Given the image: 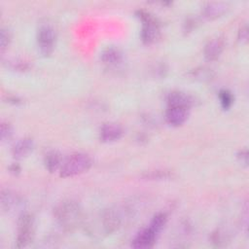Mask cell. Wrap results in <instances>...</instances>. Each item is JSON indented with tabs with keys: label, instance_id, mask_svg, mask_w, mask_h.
<instances>
[{
	"label": "cell",
	"instance_id": "obj_1",
	"mask_svg": "<svg viewBox=\"0 0 249 249\" xmlns=\"http://www.w3.org/2000/svg\"><path fill=\"white\" fill-rule=\"evenodd\" d=\"M128 217L124 207H112L101 211L86 225L87 231L94 237L107 236L116 231Z\"/></svg>",
	"mask_w": 249,
	"mask_h": 249
},
{
	"label": "cell",
	"instance_id": "obj_2",
	"mask_svg": "<svg viewBox=\"0 0 249 249\" xmlns=\"http://www.w3.org/2000/svg\"><path fill=\"white\" fill-rule=\"evenodd\" d=\"M53 216L57 224L67 231H74L84 221L83 209L80 203L74 199L59 202L54 208Z\"/></svg>",
	"mask_w": 249,
	"mask_h": 249
},
{
	"label": "cell",
	"instance_id": "obj_3",
	"mask_svg": "<svg viewBox=\"0 0 249 249\" xmlns=\"http://www.w3.org/2000/svg\"><path fill=\"white\" fill-rule=\"evenodd\" d=\"M92 164L91 158L84 153H75L70 155L65 160L62 161L60 167L61 177H73L88 171Z\"/></svg>",
	"mask_w": 249,
	"mask_h": 249
},
{
	"label": "cell",
	"instance_id": "obj_4",
	"mask_svg": "<svg viewBox=\"0 0 249 249\" xmlns=\"http://www.w3.org/2000/svg\"><path fill=\"white\" fill-rule=\"evenodd\" d=\"M34 218L30 213H22L18 222V232L16 246L18 248L26 247L34 238L35 231Z\"/></svg>",
	"mask_w": 249,
	"mask_h": 249
},
{
	"label": "cell",
	"instance_id": "obj_5",
	"mask_svg": "<svg viewBox=\"0 0 249 249\" xmlns=\"http://www.w3.org/2000/svg\"><path fill=\"white\" fill-rule=\"evenodd\" d=\"M138 15L142 20L141 39L143 43L147 45L156 43L160 35V23L151 14L145 11H139Z\"/></svg>",
	"mask_w": 249,
	"mask_h": 249
},
{
	"label": "cell",
	"instance_id": "obj_6",
	"mask_svg": "<svg viewBox=\"0 0 249 249\" xmlns=\"http://www.w3.org/2000/svg\"><path fill=\"white\" fill-rule=\"evenodd\" d=\"M56 39L54 28L50 24H43L37 32V42L40 52L44 55H49L53 53Z\"/></svg>",
	"mask_w": 249,
	"mask_h": 249
},
{
	"label": "cell",
	"instance_id": "obj_7",
	"mask_svg": "<svg viewBox=\"0 0 249 249\" xmlns=\"http://www.w3.org/2000/svg\"><path fill=\"white\" fill-rule=\"evenodd\" d=\"M159 232L153 230L150 226L137 233L132 240V247L136 249H147L154 246Z\"/></svg>",
	"mask_w": 249,
	"mask_h": 249
},
{
	"label": "cell",
	"instance_id": "obj_8",
	"mask_svg": "<svg viewBox=\"0 0 249 249\" xmlns=\"http://www.w3.org/2000/svg\"><path fill=\"white\" fill-rule=\"evenodd\" d=\"M166 101L168 107H180L188 110L195 103V99L192 95L178 90L169 92L166 96Z\"/></svg>",
	"mask_w": 249,
	"mask_h": 249
},
{
	"label": "cell",
	"instance_id": "obj_9",
	"mask_svg": "<svg viewBox=\"0 0 249 249\" xmlns=\"http://www.w3.org/2000/svg\"><path fill=\"white\" fill-rule=\"evenodd\" d=\"M1 208L5 212H14L19 208L22 199L17 193L11 190H3L1 192Z\"/></svg>",
	"mask_w": 249,
	"mask_h": 249
},
{
	"label": "cell",
	"instance_id": "obj_10",
	"mask_svg": "<svg viewBox=\"0 0 249 249\" xmlns=\"http://www.w3.org/2000/svg\"><path fill=\"white\" fill-rule=\"evenodd\" d=\"M225 47V42L221 37L212 38L207 42L204 47V56L207 60L213 61L216 60L222 53Z\"/></svg>",
	"mask_w": 249,
	"mask_h": 249
},
{
	"label": "cell",
	"instance_id": "obj_11",
	"mask_svg": "<svg viewBox=\"0 0 249 249\" xmlns=\"http://www.w3.org/2000/svg\"><path fill=\"white\" fill-rule=\"evenodd\" d=\"M123 127L114 123H108L101 126L100 128V139L103 142H113L119 140L123 136Z\"/></svg>",
	"mask_w": 249,
	"mask_h": 249
},
{
	"label": "cell",
	"instance_id": "obj_12",
	"mask_svg": "<svg viewBox=\"0 0 249 249\" xmlns=\"http://www.w3.org/2000/svg\"><path fill=\"white\" fill-rule=\"evenodd\" d=\"M166 122L173 125H182L188 119V109L180 107H168L165 113Z\"/></svg>",
	"mask_w": 249,
	"mask_h": 249
},
{
	"label": "cell",
	"instance_id": "obj_13",
	"mask_svg": "<svg viewBox=\"0 0 249 249\" xmlns=\"http://www.w3.org/2000/svg\"><path fill=\"white\" fill-rule=\"evenodd\" d=\"M227 11V5L221 2H208L202 8L203 15L208 18H215Z\"/></svg>",
	"mask_w": 249,
	"mask_h": 249
},
{
	"label": "cell",
	"instance_id": "obj_14",
	"mask_svg": "<svg viewBox=\"0 0 249 249\" xmlns=\"http://www.w3.org/2000/svg\"><path fill=\"white\" fill-rule=\"evenodd\" d=\"M33 140L29 137L22 138L18 140L13 147V155L16 158H22L28 155L33 149Z\"/></svg>",
	"mask_w": 249,
	"mask_h": 249
},
{
	"label": "cell",
	"instance_id": "obj_15",
	"mask_svg": "<svg viewBox=\"0 0 249 249\" xmlns=\"http://www.w3.org/2000/svg\"><path fill=\"white\" fill-rule=\"evenodd\" d=\"M44 163L50 172H54L58 168L60 169L62 164L60 154L56 151H49L44 157Z\"/></svg>",
	"mask_w": 249,
	"mask_h": 249
},
{
	"label": "cell",
	"instance_id": "obj_16",
	"mask_svg": "<svg viewBox=\"0 0 249 249\" xmlns=\"http://www.w3.org/2000/svg\"><path fill=\"white\" fill-rule=\"evenodd\" d=\"M101 60L108 65H116L122 60V53L117 48L109 47L102 52Z\"/></svg>",
	"mask_w": 249,
	"mask_h": 249
},
{
	"label": "cell",
	"instance_id": "obj_17",
	"mask_svg": "<svg viewBox=\"0 0 249 249\" xmlns=\"http://www.w3.org/2000/svg\"><path fill=\"white\" fill-rule=\"evenodd\" d=\"M173 177V173L165 169H157L153 171H148L144 174V178L149 180H166Z\"/></svg>",
	"mask_w": 249,
	"mask_h": 249
},
{
	"label": "cell",
	"instance_id": "obj_18",
	"mask_svg": "<svg viewBox=\"0 0 249 249\" xmlns=\"http://www.w3.org/2000/svg\"><path fill=\"white\" fill-rule=\"evenodd\" d=\"M166 221H167V217L164 213H158L154 216L149 226L153 230H155L157 232L160 233V231L163 229L164 225L166 224Z\"/></svg>",
	"mask_w": 249,
	"mask_h": 249
},
{
	"label": "cell",
	"instance_id": "obj_19",
	"mask_svg": "<svg viewBox=\"0 0 249 249\" xmlns=\"http://www.w3.org/2000/svg\"><path fill=\"white\" fill-rule=\"evenodd\" d=\"M219 99H220V103L224 109H229L233 103V96H232L231 92L227 89H222L219 92Z\"/></svg>",
	"mask_w": 249,
	"mask_h": 249
},
{
	"label": "cell",
	"instance_id": "obj_20",
	"mask_svg": "<svg viewBox=\"0 0 249 249\" xmlns=\"http://www.w3.org/2000/svg\"><path fill=\"white\" fill-rule=\"evenodd\" d=\"M11 38H12V36H11V32L9 31V29L2 28L1 32H0V48H1V52L2 53L10 45Z\"/></svg>",
	"mask_w": 249,
	"mask_h": 249
},
{
	"label": "cell",
	"instance_id": "obj_21",
	"mask_svg": "<svg viewBox=\"0 0 249 249\" xmlns=\"http://www.w3.org/2000/svg\"><path fill=\"white\" fill-rule=\"evenodd\" d=\"M13 129H12V126L9 123H6V122H3L1 124V139L3 141L5 140H8L11 135H12V132Z\"/></svg>",
	"mask_w": 249,
	"mask_h": 249
},
{
	"label": "cell",
	"instance_id": "obj_22",
	"mask_svg": "<svg viewBox=\"0 0 249 249\" xmlns=\"http://www.w3.org/2000/svg\"><path fill=\"white\" fill-rule=\"evenodd\" d=\"M237 158L239 159V160H240L242 163L247 164V162H248V154H247V151H246V150L239 151L238 154H237Z\"/></svg>",
	"mask_w": 249,
	"mask_h": 249
},
{
	"label": "cell",
	"instance_id": "obj_23",
	"mask_svg": "<svg viewBox=\"0 0 249 249\" xmlns=\"http://www.w3.org/2000/svg\"><path fill=\"white\" fill-rule=\"evenodd\" d=\"M11 170H12V171H13V172H16V171H17V172H18V170H19V167H18V166H17V165H15V164H14V165H12V166H11Z\"/></svg>",
	"mask_w": 249,
	"mask_h": 249
}]
</instances>
